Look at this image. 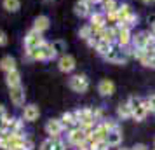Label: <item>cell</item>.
I'll list each match as a JSON object with an SVG mask.
<instances>
[{
  "label": "cell",
  "mask_w": 155,
  "mask_h": 150,
  "mask_svg": "<svg viewBox=\"0 0 155 150\" xmlns=\"http://www.w3.org/2000/svg\"><path fill=\"white\" fill-rule=\"evenodd\" d=\"M25 54H26V59H30V61H49V59L56 58V51L52 47V44L44 42L42 45H38L35 49H26Z\"/></svg>",
  "instance_id": "6da1fadb"
},
{
  "label": "cell",
  "mask_w": 155,
  "mask_h": 150,
  "mask_svg": "<svg viewBox=\"0 0 155 150\" xmlns=\"http://www.w3.org/2000/svg\"><path fill=\"white\" fill-rule=\"evenodd\" d=\"M127 103H129V107L133 108V119L136 122H141L145 121V117L148 115V103L147 100H141V98H136V96H131L129 100H127Z\"/></svg>",
  "instance_id": "7a4b0ae2"
},
{
  "label": "cell",
  "mask_w": 155,
  "mask_h": 150,
  "mask_svg": "<svg viewBox=\"0 0 155 150\" xmlns=\"http://www.w3.org/2000/svg\"><path fill=\"white\" fill-rule=\"evenodd\" d=\"M106 61H110L113 65H126L127 59H129V54H127L126 47H120V45H113L110 52L103 56Z\"/></svg>",
  "instance_id": "3957f363"
},
{
  "label": "cell",
  "mask_w": 155,
  "mask_h": 150,
  "mask_svg": "<svg viewBox=\"0 0 155 150\" xmlns=\"http://www.w3.org/2000/svg\"><path fill=\"white\" fill-rule=\"evenodd\" d=\"M68 86H70V89L75 91V93H85V91L89 89V79L85 77L84 73H78V75H73L70 79Z\"/></svg>",
  "instance_id": "277c9868"
},
{
  "label": "cell",
  "mask_w": 155,
  "mask_h": 150,
  "mask_svg": "<svg viewBox=\"0 0 155 150\" xmlns=\"http://www.w3.org/2000/svg\"><path fill=\"white\" fill-rule=\"evenodd\" d=\"M87 135H91V133H87V131H84L82 128H71L70 131H68V135H66V138H68V143L70 145H73V147H77V145H80V143L87 142Z\"/></svg>",
  "instance_id": "5b68a950"
},
{
  "label": "cell",
  "mask_w": 155,
  "mask_h": 150,
  "mask_svg": "<svg viewBox=\"0 0 155 150\" xmlns=\"http://www.w3.org/2000/svg\"><path fill=\"white\" fill-rule=\"evenodd\" d=\"M45 42L42 38V33H38L37 30H30L26 37H25V49H35L38 45H42Z\"/></svg>",
  "instance_id": "8992f818"
},
{
  "label": "cell",
  "mask_w": 155,
  "mask_h": 150,
  "mask_svg": "<svg viewBox=\"0 0 155 150\" xmlns=\"http://www.w3.org/2000/svg\"><path fill=\"white\" fill-rule=\"evenodd\" d=\"M64 129L66 128H64V124H63L61 119H51V121H47V124H45V133L49 136H54V138H59Z\"/></svg>",
  "instance_id": "52a82bcc"
},
{
  "label": "cell",
  "mask_w": 155,
  "mask_h": 150,
  "mask_svg": "<svg viewBox=\"0 0 155 150\" xmlns=\"http://www.w3.org/2000/svg\"><path fill=\"white\" fill-rule=\"evenodd\" d=\"M58 68L63 73L73 72V68H75V58L71 56V54H61L59 59H58Z\"/></svg>",
  "instance_id": "ba28073f"
},
{
  "label": "cell",
  "mask_w": 155,
  "mask_h": 150,
  "mask_svg": "<svg viewBox=\"0 0 155 150\" xmlns=\"http://www.w3.org/2000/svg\"><path fill=\"white\" fill-rule=\"evenodd\" d=\"M9 96H11V101L14 103L16 107H23V105H25L26 94H25V89H23V86L9 87Z\"/></svg>",
  "instance_id": "9c48e42d"
},
{
  "label": "cell",
  "mask_w": 155,
  "mask_h": 150,
  "mask_svg": "<svg viewBox=\"0 0 155 150\" xmlns=\"http://www.w3.org/2000/svg\"><path fill=\"white\" fill-rule=\"evenodd\" d=\"M131 28H126V26H117V45L120 47H127L131 44Z\"/></svg>",
  "instance_id": "30bf717a"
},
{
  "label": "cell",
  "mask_w": 155,
  "mask_h": 150,
  "mask_svg": "<svg viewBox=\"0 0 155 150\" xmlns=\"http://www.w3.org/2000/svg\"><path fill=\"white\" fill-rule=\"evenodd\" d=\"M92 0H78L75 4V14L80 16V18H85V16H91V7H92Z\"/></svg>",
  "instance_id": "8fae6325"
},
{
  "label": "cell",
  "mask_w": 155,
  "mask_h": 150,
  "mask_svg": "<svg viewBox=\"0 0 155 150\" xmlns=\"http://www.w3.org/2000/svg\"><path fill=\"white\" fill-rule=\"evenodd\" d=\"M38 115H40V110H38V107L37 105H26V107L23 108V119L26 122H35L37 119H38Z\"/></svg>",
  "instance_id": "7c38bea8"
},
{
  "label": "cell",
  "mask_w": 155,
  "mask_h": 150,
  "mask_svg": "<svg viewBox=\"0 0 155 150\" xmlns=\"http://www.w3.org/2000/svg\"><path fill=\"white\" fill-rule=\"evenodd\" d=\"M98 37L101 38V40H106V42H110V44H115L117 42V26H105Z\"/></svg>",
  "instance_id": "4fadbf2b"
},
{
  "label": "cell",
  "mask_w": 155,
  "mask_h": 150,
  "mask_svg": "<svg viewBox=\"0 0 155 150\" xmlns=\"http://www.w3.org/2000/svg\"><path fill=\"white\" fill-rule=\"evenodd\" d=\"M98 93L101 96H112L115 93V84H113L110 79H103L98 84Z\"/></svg>",
  "instance_id": "5bb4252c"
},
{
  "label": "cell",
  "mask_w": 155,
  "mask_h": 150,
  "mask_svg": "<svg viewBox=\"0 0 155 150\" xmlns=\"http://www.w3.org/2000/svg\"><path fill=\"white\" fill-rule=\"evenodd\" d=\"M148 38H150V32H140V33L133 35L131 44H133V47H147Z\"/></svg>",
  "instance_id": "9a60e30c"
},
{
  "label": "cell",
  "mask_w": 155,
  "mask_h": 150,
  "mask_svg": "<svg viewBox=\"0 0 155 150\" xmlns=\"http://www.w3.org/2000/svg\"><path fill=\"white\" fill-rule=\"evenodd\" d=\"M106 143H108L110 147H120V143H122V131H120V128L112 129V131L108 133Z\"/></svg>",
  "instance_id": "2e32d148"
},
{
  "label": "cell",
  "mask_w": 155,
  "mask_h": 150,
  "mask_svg": "<svg viewBox=\"0 0 155 150\" xmlns=\"http://www.w3.org/2000/svg\"><path fill=\"white\" fill-rule=\"evenodd\" d=\"M5 84H7L9 87L21 86V73H19V70H18V68L5 73Z\"/></svg>",
  "instance_id": "e0dca14e"
},
{
  "label": "cell",
  "mask_w": 155,
  "mask_h": 150,
  "mask_svg": "<svg viewBox=\"0 0 155 150\" xmlns=\"http://www.w3.org/2000/svg\"><path fill=\"white\" fill-rule=\"evenodd\" d=\"M117 117L120 121H126V119H133V108L129 107V103H120L117 108Z\"/></svg>",
  "instance_id": "ac0fdd59"
},
{
  "label": "cell",
  "mask_w": 155,
  "mask_h": 150,
  "mask_svg": "<svg viewBox=\"0 0 155 150\" xmlns=\"http://www.w3.org/2000/svg\"><path fill=\"white\" fill-rule=\"evenodd\" d=\"M47 28H49V18L47 16H37L35 21H33V30H37L38 33H44Z\"/></svg>",
  "instance_id": "d6986e66"
},
{
  "label": "cell",
  "mask_w": 155,
  "mask_h": 150,
  "mask_svg": "<svg viewBox=\"0 0 155 150\" xmlns=\"http://www.w3.org/2000/svg\"><path fill=\"white\" fill-rule=\"evenodd\" d=\"M61 121H63L64 128H68V129L77 128V126H78V121H77V117H75L73 112H64V114L61 115Z\"/></svg>",
  "instance_id": "ffe728a7"
},
{
  "label": "cell",
  "mask_w": 155,
  "mask_h": 150,
  "mask_svg": "<svg viewBox=\"0 0 155 150\" xmlns=\"http://www.w3.org/2000/svg\"><path fill=\"white\" fill-rule=\"evenodd\" d=\"M92 26H99V28H105L106 26V18L105 12H91V23Z\"/></svg>",
  "instance_id": "44dd1931"
},
{
  "label": "cell",
  "mask_w": 155,
  "mask_h": 150,
  "mask_svg": "<svg viewBox=\"0 0 155 150\" xmlns=\"http://www.w3.org/2000/svg\"><path fill=\"white\" fill-rule=\"evenodd\" d=\"M0 68L5 72V73L16 70V59L12 56H4L2 58V61H0Z\"/></svg>",
  "instance_id": "7402d4cb"
},
{
  "label": "cell",
  "mask_w": 155,
  "mask_h": 150,
  "mask_svg": "<svg viewBox=\"0 0 155 150\" xmlns=\"http://www.w3.org/2000/svg\"><path fill=\"white\" fill-rule=\"evenodd\" d=\"M117 23H120V21H124L127 16L131 14V5L129 4H119V9H117Z\"/></svg>",
  "instance_id": "603a6c76"
},
{
  "label": "cell",
  "mask_w": 155,
  "mask_h": 150,
  "mask_svg": "<svg viewBox=\"0 0 155 150\" xmlns=\"http://www.w3.org/2000/svg\"><path fill=\"white\" fill-rule=\"evenodd\" d=\"M113 47V44H110V42H106V40H101L99 38L98 40V45L94 47V51L98 52V54H101V56H105V54H108L110 52V49Z\"/></svg>",
  "instance_id": "cb8c5ba5"
},
{
  "label": "cell",
  "mask_w": 155,
  "mask_h": 150,
  "mask_svg": "<svg viewBox=\"0 0 155 150\" xmlns=\"http://www.w3.org/2000/svg\"><path fill=\"white\" fill-rule=\"evenodd\" d=\"M2 4H4V9L7 12H18L19 7H21V2L19 0H2Z\"/></svg>",
  "instance_id": "d4e9b609"
},
{
  "label": "cell",
  "mask_w": 155,
  "mask_h": 150,
  "mask_svg": "<svg viewBox=\"0 0 155 150\" xmlns=\"http://www.w3.org/2000/svg\"><path fill=\"white\" fill-rule=\"evenodd\" d=\"M136 23H138V16L131 12V14L127 16V18L124 19V21L117 23V26H126V28H133V26L136 25Z\"/></svg>",
  "instance_id": "484cf974"
},
{
  "label": "cell",
  "mask_w": 155,
  "mask_h": 150,
  "mask_svg": "<svg viewBox=\"0 0 155 150\" xmlns=\"http://www.w3.org/2000/svg\"><path fill=\"white\" fill-rule=\"evenodd\" d=\"M101 4L105 9V14L106 12H117V9H119V4L115 0H101Z\"/></svg>",
  "instance_id": "4316f807"
},
{
  "label": "cell",
  "mask_w": 155,
  "mask_h": 150,
  "mask_svg": "<svg viewBox=\"0 0 155 150\" xmlns=\"http://www.w3.org/2000/svg\"><path fill=\"white\" fill-rule=\"evenodd\" d=\"M91 150H110V145L106 143V140H99V142H91Z\"/></svg>",
  "instance_id": "83f0119b"
},
{
  "label": "cell",
  "mask_w": 155,
  "mask_h": 150,
  "mask_svg": "<svg viewBox=\"0 0 155 150\" xmlns=\"http://www.w3.org/2000/svg\"><path fill=\"white\" fill-rule=\"evenodd\" d=\"M78 37H80V38H84V40H87L89 37H92V30H91V25H84L82 28L78 30Z\"/></svg>",
  "instance_id": "f1b7e54d"
},
{
  "label": "cell",
  "mask_w": 155,
  "mask_h": 150,
  "mask_svg": "<svg viewBox=\"0 0 155 150\" xmlns=\"http://www.w3.org/2000/svg\"><path fill=\"white\" fill-rule=\"evenodd\" d=\"M54 138V136H52ZM52 150H66V143L61 140V136L59 138H54V143H52Z\"/></svg>",
  "instance_id": "f546056e"
},
{
  "label": "cell",
  "mask_w": 155,
  "mask_h": 150,
  "mask_svg": "<svg viewBox=\"0 0 155 150\" xmlns=\"http://www.w3.org/2000/svg\"><path fill=\"white\" fill-rule=\"evenodd\" d=\"M52 47L56 51V54H59V52L66 51V44H64L63 40H54V42H52Z\"/></svg>",
  "instance_id": "4dcf8cb0"
},
{
  "label": "cell",
  "mask_w": 155,
  "mask_h": 150,
  "mask_svg": "<svg viewBox=\"0 0 155 150\" xmlns=\"http://www.w3.org/2000/svg\"><path fill=\"white\" fill-rule=\"evenodd\" d=\"M52 143H54V138L49 136L47 140H44L42 142V145H40V148L38 150H52Z\"/></svg>",
  "instance_id": "1f68e13d"
},
{
  "label": "cell",
  "mask_w": 155,
  "mask_h": 150,
  "mask_svg": "<svg viewBox=\"0 0 155 150\" xmlns=\"http://www.w3.org/2000/svg\"><path fill=\"white\" fill-rule=\"evenodd\" d=\"M147 103H148V110H150L152 114H155V93L150 94L147 98Z\"/></svg>",
  "instance_id": "d6a6232c"
},
{
  "label": "cell",
  "mask_w": 155,
  "mask_h": 150,
  "mask_svg": "<svg viewBox=\"0 0 155 150\" xmlns=\"http://www.w3.org/2000/svg\"><path fill=\"white\" fill-rule=\"evenodd\" d=\"M9 38H7V33L4 32V30H0V47H4V45H7Z\"/></svg>",
  "instance_id": "836d02e7"
},
{
  "label": "cell",
  "mask_w": 155,
  "mask_h": 150,
  "mask_svg": "<svg viewBox=\"0 0 155 150\" xmlns=\"http://www.w3.org/2000/svg\"><path fill=\"white\" fill-rule=\"evenodd\" d=\"M33 148H35V143L31 142L30 138H26L25 143H23V150H33Z\"/></svg>",
  "instance_id": "e575fe53"
},
{
  "label": "cell",
  "mask_w": 155,
  "mask_h": 150,
  "mask_svg": "<svg viewBox=\"0 0 155 150\" xmlns=\"http://www.w3.org/2000/svg\"><path fill=\"white\" fill-rule=\"evenodd\" d=\"M9 115H7V110H5V107L4 105H0V121H5Z\"/></svg>",
  "instance_id": "d590c367"
},
{
  "label": "cell",
  "mask_w": 155,
  "mask_h": 150,
  "mask_svg": "<svg viewBox=\"0 0 155 150\" xmlns=\"http://www.w3.org/2000/svg\"><path fill=\"white\" fill-rule=\"evenodd\" d=\"M75 148L77 150H91V145H89L87 142H84V143H80V145H77Z\"/></svg>",
  "instance_id": "8d00e7d4"
},
{
  "label": "cell",
  "mask_w": 155,
  "mask_h": 150,
  "mask_svg": "<svg viewBox=\"0 0 155 150\" xmlns=\"http://www.w3.org/2000/svg\"><path fill=\"white\" fill-rule=\"evenodd\" d=\"M131 150H150V148H148L145 143H136V145H134V147H133Z\"/></svg>",
  "instance_id": "74e56055"
},
{
  "label": "cell",
  "mask_w": 155,
  "mask_h": 150,
  "mask_svg": "<svg viewBox=\"0 0 155 150\" xmlns=\"http://www.w3.org/2000/svg\"><path fill=\"white\" fill-rule=\"evenodd\" d=\"M143 4H147V5H150V4H155V0H143Z\"/></svg>",
  "instance_id": "f35d334b"
},
{
  "label": "cell",
  "mask_w": 155,
  "mask_h": 150,
  "mask_svg": "<svg viewBox=\"0 0 155 150\" xmlns=\"http://www.w3.org/2000/svg\"><path fill=\"white\" fill-rule=\"evenodd\" d=\"M152 33L155 35V19H153V23H152Z\"/></svg>",
  "instance_id": "ab89813d"
},
{
  "label": "cell",
  "mask_w": 155,
  "mask_h": 150,
  "mask_svg": "<svg viewBox=\"0 0 155 150\" xmlns=\"http://www.w3.org/2000/svg\"><path fill=\"white\" fill-rule=\"evenodd\" d=\"M0 133H4V124H2V121H0Z\"/></svg>",
  "instance_id": "60d3db41"
},
{
  "label": "cell",
  "mask_w": 155,
  "mask_h": 150,
  "mask_svg": "<svg viewBox=\"0 0 155 150\" xmlns=\"http://www.w3.org/2000/svg\"><path fill=\"white\" fill-rule=\"evenodd\" d=\"M117 150H131V148H126V147H122V148H117Z\"/></svg>",
  "instance_id": "b9f144b4"
},
{
  "label": "cell",
  "mask_w": 155,
  "mask_h": 150,
  "mask_svg": "<svg viewBox=\"0 0 155 150\" xmlns=\"http://www.w3.org/2000/svg\"><path fill=\"white\" fill-rule=\"evenodd\" d=\"M92 2H94V4H96V2H101V0H92Z\"/></svg>",
  "instance_id": "7bdbcfd3"
}]
</instances>
